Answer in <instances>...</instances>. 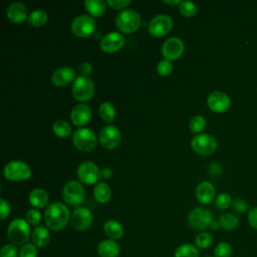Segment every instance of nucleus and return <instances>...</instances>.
Masks as SVG:
<instances>
[{
	"mask_svg": "<svg viewBox=\"0 0 257 257\" xmlns=\"http://www.w3.org/2000/svg\"><path fill=\"white\" fill-rule=\"evenodd\" d=\"M30 167L22 161H11L3 168V176L5 179L13 182L27 181L31 177Z\"/></svg>",
	"mask_w": 257,
	"mask_h": 257,
	"instance_id": "5",
	"label": "nucleus"
},
{
	"mask_svg": "<svg viewBox=\"0 0 257 257\" xmlns=\"http://www.w3.org/2000/svg\"><path fill=\"white\" fill-rule=\"evenodd\" d=\"M93 198L100 204L107 203L111 198V189L106 183H98L93 188Z\"/></svg>",
	"mask_w": 257,
	"mask_h": 257,
	"instance_id": "26",
	"label": "nucleus"
},
{
	"mask_svg": "<svg viewBox=\"0 0 257 257\" xmlns=\"http://www.w3.org/2000/svg\"><path fill=\"white\" fill-rule=\"evenodd\" d=\"M8 239L13 245H25L30 237V225L22 218H16L10 222L7 228Z\"/></svg>",
	"mask_w": 257,
	"mask_h": 257,
	"instance_id": "2",
	"label": "nucleus"
},
{
	"mask_svg": "<svg viewBox=\"0 0 257 257\" xmlns=\"http://www.w3.org/2000/svg\"><path fill=\"white\" fill-rule=\"evenodd\" d=\"M179 11L184 17L191 18L197 14V7L196 4L191 1H182L179 5Z\"/></svg>",
	"mask_w": 257,
	"mask_h": 257,
	"instance_id": "35",
	"label": "nucleus"
},
{
	"mask_svg": "<svg viewBox=\"0 0 257 257\" xmlns=\"http://www.w3.org/2000/svg\"><path fill=\"white\" fill-rule=\"evenodd\" d=\"M112 176V171L109 167H104L102 170H100V177L103 179H109Z\"/></svg>",
	"mask_w": 257,
	"mask_h": 257,
	"instance_id": "48",
	"label": "nucleus"
},
{
	"mask_svg": "<svg viewBox=\"0 0 257 257\" xmlns=\"http://www.w3.org/2000/svg\"><path fill=\"white\" fill-rule=\"evenodd\" d=\"M19 257H37V249L34 244H25L19 251Z\"/></svg>",
	"mask_w": 257,
	"mask_h": 257,
	"instance_id": "40",
	"label": "nucleus"
},
{
	"mask_svg": "<svg viewBox=\"0 0 257 257\" xmlns=\"http://www.w3.org/2000/svg\"><path fill=\"white\" fill-rule=\"evenodd\" d=\"M188 221L193 229L202 231L210 227L211 223L213 222V215L206 208L196 207L190 212Z\"/></svg>",
	"mask_w": 257,
	"mask_h": 257,
	"instance_id": "11",
	"label": "nucleus"
},
{
	"mask_svg": "<svg viewBox=\"0 0 257 257\" xmlns=\"http://www.w3.org/2000/svg\"><path fill=\"white\" fill-rule=\"evenodd\" d=\"M174 257H199V251L196 245L185 243L175 250Z\"/></svg>",
	"mask_w": 257,
	"mask_h": 257,
	"instance_id": "32",
	"label": "nucleus"
},
{
	"mask_svg": "<svg viewBox=\"0 0 257 257\" xmlns=\"http://www.w3.org/2000/svg\"><path fill=\"white\" fill-rule=\"evenodd\" d=\"M70 28H71V32L75 36L87 37L94 32L96 28V24L93 17L86 14H82V15L76 16L72 20Z\"/></svg>",
	"mask_w": 257,
	"mask_h": 257,
	"instance_id": "9",
	"label": "nucleus"
},
{
	"mask_svg": "<svg viewBox=\"0 0 257 257\" xmlns=\"http://www.w3.org/2000/svg\"><path fill=\"white\" fill-rule=\"evenodd\" d=\"M141 16L133 9L121 10L115 17V25L117 29L126 34L136 32L141 26Z\"/></svg>",
	"mask_w": 257,
	"mask_h": 257,
	"instance_id": "3",
	"label": "nucleus"
},
{
	"mask_svg": "<svg viewBox=\"0 0 257 257\" xmlns=\"http://www.w3.org/2000/svg\"><path fill=\"white\" fill-rule=\"evenodd\" d=\"M206 125H207L206 118L203 115L197 114V115H194L190 119L189 130H190V132L192 134L199 135V134H201L206 128Z\"/></svg>",
	"mask_w": 257,
	"mask_h": 257,
	"instance_id": "33",
	"label": "nucleus"
},
{
	"mask_svg": "<svg viewBox=\"0 0 257 257\" xmlns=\"http://www.w3.org/2000/svg\"><path fill=\"white\" fill-rule=\"evenodd\" d=\"M191 148L198 155L210 156L216 152L218 143L212 135L199 134L191 140Z\"/></svg>",
	"mask_w": 257,
	"mask_h": 257,
	"instance_id": "7",
	"label": "nucleus"
},
{
	"mask_svg": "<svg viewBox=\"0 0 257 257\" xmlns=\"http://www.w3.org/2000/svg\"><path fill=\"white\" fill-rule=\"evenodd\" d=\"M6 16L7 18L15 24H20L28 18V11L27 7L22 2H13L11 3L6 9Z\"/></svg>",
	"mask_w": 257,
	"mask_h": 257,
	"instance_id": "20",
	"label": "nucleus"
},
{
	"mask_svg": "<svg viewBox=\"0 0 257 257\" xmlns=\"http://www.w3.org/2000/svg\"><path fill=\"white\" fill-rule=\"evenodd\" d=\"M28 23L31 25V26H34V27H42L44 26L47 21H48V15L47 13L42 10V9H35L33 10L28 18Z\"/></svg>",
	"mask_w": 257,
	"mask_h": 257,
	"instance_id": "28",
	"label": "nucleus"
},
{
	"mask_svg": "<svg viewBox=\"0 0 257 257\" xmlns=\"http://www.w3.org/2000/svg\"><path fill=\"white\" fill-rule=\"evenodd\" d=\"M91 109L85 103L75 104L70 111V120L76 126H84L91 119Z\"/></svg>",
	"mask_w": 257,
	"mask_h": 257,
	"instance_id": "18",
	"label": "nucleus"
},
{
	"mask_svg": "<svg viewBox=\"0 0 257 257\" xmlns=\"http://www.w3.org/2000/svg\"><path fill=\"white\" fill-rule=\"evenodd\" d=\"M182 1H180V0H174V1H167V0H165L164 1V3L165 4H167V5H180V3H181Z\"/></svg>",
	"mask_w": 257,
	"mask_h": 257,
	"instance_id": "49",
	"label": "nucleus"
},
{
	"mask_svg": "<svg viewBox=\"0 0 257 257\" xmlns=\"http://www.w3.org/2000/svg\"><path fill=\"white\" fill-rule=\"evenodd\" d=\"M173 63L170 60L167 59H162L158 62L157 64V72L161 76H168L172 73L173 71Z\"/></svg>",
	"mask_w": 257,
	"mask_h": 257,
	"instance_id": "36",
	"label": "nucleus"
},
{
	"mask_svg": "<svg viewBox=\"0 0 257 257\" xmlns=\"http://www.w3.org/2000/svg\"><path fill=\"white\" fill-rule=\"evenodd\" d=\"M32 241L35 246L45 247L50 241V233L45 226H37L32 232Z\"/></svg>",
	"mask_w": 257,
	"mask_h": 257,
	"instance_id": "25",
	"label": "nucleus"
},
{
	"mask_svg": "<svg viewBox=\"0 0 257 257\" xmlns=\"http://www.w3.org/2000/svg\"><path fill=\"white\" fill-rule=\"evenodd\" d=\"M248 222L250 224V226L254 229L257 230V207L252 208L249 212H248V216H247Z\"/></svg>",
	"mask_w": 257,
	"mask_h": 257,
	"instance_id": "45",
	"label": "nucleus"
},
{
	"mask_svg": "<svg viewBox=\"0 0 257 257\" xmlns=\"http://www.w3.org/2000/svg\"><path fill=\"white\" fill-rule=\"evenodd\" d=\"M70 218L69 209L60 202H53L49 204L44 212L45 225L52 231L62 230L68 224Z\"/></svg>",
	"mask_w": 257,
	"mask_h": 257,
	"instance_id": "1",
	"label": "nucleus"
},
{
	"mask_svg": "<svg viewBox=\"0 0 257 257\" xmlns=\"http://www.w3.org/2000/svg\"><path fill=\"white\" fill-rule=\"evenodd\" d=\"M209 173L212 175V176H219L222 172V168L219 164H216V163H213L209 166Z\"/></svg>",
	"mask_w": 257,
	"mask_h": 257,
	"instance_id": "47",
	"label": "nucleus"
},
{
	"mask_svg": "<svg viewBox=\"0 0 257 257\" xmlns=\"http://www.w3.org/2000/svg\"><path fill=\"white\" fill-rule=\"evenodd\" d=\"M78 70L80 71L81 75L88 76L89 74H91V72L93 70V67H92V65L89 62L84 61V62L80 63V65L78 66Z\"/></svg>",
	"mask_w": 257,
	"mask_h": 257,
	"instance_id": "46",
	"label": "nucleus"
},
{
	"mask_svg": "<svg viewBox=\"0 0 257 257\" xmlns=\"http://www.w3.org/2000/svg\"><path fill=\"white\" fill-rule=\"evenodd\" d=\"M124 42L125 39L121 33L111 31L101 38L99 46L104 53H114L123 47Z\"/></svg>",
	"mask_w": 257,
	"mask_h": 257,
	"instance_id": "17",
	"label": "nucleus"
},
{
	"mask_svg": "<svg viewBox=\"0 0 257 257\" xmlns=\"http://www.w3.org/2000/svg\"><path fill=\"white\" fill-rule=\"evenodd\" d=\"M28 201L33 207L37 209H42L47 206L49 201V196L44 189L35 188L29 193Z\"/></svg>",
	"mask_w": 257,
	"mask_h": 257,
	"instance_id": "22",
	"label": "nucleus"
},
{
	"mask_svg": "<svg viewBox=\"0 0 257 257\" xmlns=\"http://www.w3.org/2000/svg\"><path fill=\"white\" fill-rule=\"evenodd\" d=\"M99 116L100 118L107 123H110L113 121L115 117V108L109 101H104L99 105L98 108Z\"/></svg>",
	"mask_w": 257,
	"mask_h": 257,
	"instance_id": "31",
	"label": "nucleus"
},
{
	"mask_svg": "<svg viewBox=\"0 0 257 257\" xmlns=\"http://www.w3.org/2000/svg\"><path fill=\"white\" fill-rule=\"evenodd\" d=\"M10 204L4 198L0 199V219L4 220L10 215Z\"/></svg>",
	"mask_w": 257,
	"mask_h": 257,
	"instance_id": "43",
	"label": "nucleus"
},
{
	"mask_svg": "<svg viewBox=\"0 0 257 257\" xmlns=\"http://www.w3.org/2000/svg\"><path fill=\"white\" fill-rule=\"evenodd\" d=\"M232 204L231 196L227 193H221L216 198V205L219 209L225 210Z\"/></svg>",
	"mask_w": 257,
	"mask_h": 257,
	"instance_id": "39",
	"label": "nucleus"
},
{
	"mask_svg": "<svg viewBox=\"0 0 257 257\" xmlns=\"http://www.w3.org/2000/svg\"><path fill=\"white\" fill-rule=\"evenodd\" d=\"M232 254V247L227 242H220L214 249L215 257H230Z\"/></svg>",
	"mask_w": 257,
	"mask_h": 257,
	"instance_id": "37",
	"label": "nucleus"
},
{
	"mask_svg": "<svg viewBox=\"0 0 257 257\" xmlns=\"http://www.w3.org/2000/svg\"><path fill=\"white\" fill-rule=\"evenodd\" d=\"M215 197V188L208 181L201 182L196 188V198L201 204H209Z\"/></svg>",
	"mask_w": 257,
	"mask_h": 257,
	"instance_id": "21",
	"label": "nucleus"
},
{
	"mask_svg": "<svg viewBox=\"0 0 257 257\" xmlns=\"http://www.w3.org/2000/svg\"><path fill=\"white\" fill-rule=\"evenodd\" d=\"M219 227H220L219 222H216V221H214V220H213V222L211 223V225H210V227H209V228H211L212 230H217Z\"/></svg>",
	"mask_w": 257,
	"mask_h": 257,
	"instance_id": "50",
	"label": "nucleus"
},
{
	"mask_svg": "<svg viewBox=\"0 0 257 257\" xmlns=\"http://www.w3.org/2000/svg\"><path fill=\"white\" fill-rule=\"evenodd\" d=\"M52 132L58 138H67L71 135V125L65 119H57L52 124Z\"/></svg>",
	"mask_w": 257,
	"mask_h": 257,
	"instance_id": "29",
	"label": "nucleus"
},
{
	"mask_svg": "<svg viewBox=\"0 0 257 257\" xmlns=\"http://www.w3.org/2000/svg\"><path fill=\"white\" fill-rule=\"evenodd\" d=\"M93 216L89 209L85 207H77L70 218L71 226L76 231H85L87 230L92 223Z\"/></svg>",
	"mask_w": 257,
	"mask_h": 257,
	"instance_id": "16",
	"label": "nucleus"
},
{
	"mask_svg": "<svg viewBox=\"0 0 257 257\" xmlns=\"http://www.w3.org/2000/svg\"><path fill=\"white\" fill-rule=\"evenodd\" d=\"M17 247L13 244H6L0 250V257H18Z\"/></svg>",
	"mask_w": 257,
	"mask_h": 257,
	"instance_id": "41",
	"label": "nucleus"
},
{
	"mask_svg": "<svg viewBox=\"0 0 257 257\" xmlns=\"http://www.w3.org/2000/svg\"><path fill=\"white\" fill-rule=\"evenodd\" d=\"M213 242V237L209 232L203 231L200 232L196 238H195V245L197 248H201V249H206L209 248L211 246Z\"/></svg>",
	"mask_w": 257,
	"mask_h": 257,
	"instance_id": "34",
	"label": "nucleus"
},
{
	"mask_svg": "<svg viewBox=\"0 0 257 257\" xmlns=\"http://www.w3.org/2000/svg\"><path fill=\"white\" fill-rule=\"evenodd\" d=\"M26 221L29 225L37 227L41 221V213L37 209H29L26 213Z\"/></svg>",
	"mask_w": 257,
	"mask_h": 257,
	"instance_id": "38",
	"label": "nucleus"
},
{
	"mask_svg": "<svg viewBox=\"0 0 257 257\" xmlns=\"http://www.w3.org/2000/svg\"><path fill=\"white\" fill-rule=\"evenodd\" d=\"M97 253L100 257H117L119 254V245L111 239L102 240L97 246Z\"/></svg>",
	"mask_w": 257,
	"mask_h": 257,
	"instance_id": "23",
	"label": "nucleus"
},
{
	"mask_svg": "<svg viewBox=\"0 0 257 257\" xmlns=\"http://www.w3.org/2000/svg\"><path fill=\"white\" fill-rule=\"evenodd\" d=\"M131 3H132L131 0H107L106 1V4L114 10H120V9L124 10V8L127 7Z\"/></svg>",
	"mask_w": 257,
	"mask_h": 257,
	"instance_id": "42",
	"label": "nucleus"
},
{
	"mask_svg": "<svg viewBox=\"0 0 257 257\" xmlns=\"http://www.w3.org/2000/svg\"><path fill=\"white\" fill-rule=\"evenodd\" d=\"M94 83L89 76L79 75L72 83L71 93L81 103L92 98L94 94Z\"/></svg>",
	"mask_w": 257,
	"mask_h": 257,
	"instance_id": "4",
	"label": "nucleus"
},
{
	"mask_svg": "<svg viewBox=\"0 0 257 257\" xmlns=\"http://www.w3.org/2000/svg\"><path fill=\"white\" fill-rule=\"evenodd\" d=\"M185 51V44L179 37H170L162 46V54L167 60L179 59Z\"/></svg>",
	"mask_w": 257,
	"mask_h": 257,
	"instance_id": "14",
	"label": "nucleus"
},
{
	"mask_svg": "<svg viewBox=\"0 0 257 257\" xmlns=\"http://www.w3.org/2000/svg\"><path fill=\"white\" fill-rule=\"evenodd\" d=\"M173 27V20L167 14H158L154 16L149 24L148 30L155 37H163L167 35Z\"/></svg>",
	"mask_w": 257,
	"mask_h": 257,
	"instance_id": "12",
	"label": "nucleus"
},
{
	"mask_svg": "<svg viewBox=\"0 0 257 257\" xmlns=\"http://www.w3.org/2000/svg\"><path fill=\"white\" fill-rule=\"evenodd\" d=\"M84 7L92 17H101L106 9V1L102 0H85Z\"/></svg>",
	"mask_w": 257,
	"mask_h": 257,
	"instance_id": "27",
	"label": "nucleus"
},
{
	"mask_svg": "<svg viewBox=\"0 0 257 257\" xmlns=\"http://www.w3.org/2000/svg\"><path fill=\"white\" fill-rule=\"evenodd\" d=\"M75 70L68 66L56 68L51 75V82L58 87H63L75 80Z\"/></svg>",
	"mask_w": 257,
	"mask_h": 257,
	"instance_id": "19",
	"label": "nucleus"
},
{
	"mask_svg": "<svg viewBox=\"0 0 257 257\" xmlns=\"http://www.w3.org/2000/svg\"><path fill=\"white\" fill-rule=\"evenodd\" d=\"M77 178L81 184L93 185L96 184L100 178V170L91 161H84L77 167Z\"/></svg>",
	"mask_w": 257,
	"mask_h": 257,
	"instance_id": "10",
	"label": "nucleus"
},
{
	"mask_svg": "<svg viewBox=\"0 0 257 257\" xmlns=\"http://www.w3.org/2000/svg\"><path fill=\"white\" fill-rule=\"evenodd\" d=\"M98 141L103 148L107 150H112L119 145L121 141V134L115 125L108 124L100 130L98 135Z\"/></svg>",
	"mask_w": 257,
	"mask_h": 257,
	"instance_id": "13",
	"label": "nucleus"
},
{
	"mask_svg": "<svg viewBox=\"0 0 257 257\" xmlns=\"http://www.w3.org/2000/svg\"><path fill=\"white\" fill-rule=\"evenodd\" d=\"M207 257H210V256H207Z\"/></svg>",
	"mask_w": 257,
	"mask_h": 257,
	"instance_id": "51",
	"label": "nucleus"
},
{
	"mask_svg": "<svg viewBox=\"0 0 257 257\" xmlns=\"http://www.w3.org/2000/svg\"><path fill=\"white\" fill-rule=\"evenodd\" d=\"M207 105L212 111L222 113L229 109L231 105V99L226 92L215 90L208 95Z\"/></svg>",
	"mask_w": 257,
	"mask_h": 257,
	"instance_id": "15",
	"label": "nucleus"
},
{
	"mask_svg": "<svg viewBox=\"0 0 257 257\" xmlns=\"http://www.w3.org/2000/svg\"><path fill=\"white\" fill-rule=\"evenodd\" d=\"M72 144L78 151L87 153L96 147L97 138L90 128L79 127L72 134Z\"/></svg>",
	"mask_w": 257,
	"mask_h": 257,
	"instance_id": "6",
	"label": "nucleus"
},
{
	"mask_svg": "<svg viewBox=\"0 0 257 257\" xmlns=\"http://www.w3.org/2000/svg\"><path fill=\"white\" fill-rule=\"evenodd\" d=\"M62 198L70 206H78L84 202L85 191L80 182L71 180L62 189Z\"/></svg>",
	"mask_w": 257,
	"mask_h": 257,
	"instance_id": "8",
	"label": "nucleus"
},
{
	"mask_svg": "<svg viewBox=\"0 0 257 257\" xmlns=\"http://www.w3.org/2000/svg\"><path fill=\"white\" fill-rule=\"evenodd\" d=\"M232 206L234 208L235 211H237L238 213H245L248 210V204L243 200V199H235L232 202Z\"/></svg>",
	"mask_w": 257,
	"mask_h": 257,
	"instance_id": "44",
	"label": "nucleus"
},
{
	"mask_svg": "<svg viewBox=\"0 0 257 257\" xmlns=\"http://www.w3.org/2000/svg\"><path fill=\"white\" fill-rule=\"evenodd\" d=\"M104 234L111 240L120 239L123 235V228L116 220H107L103 224Z\"/></svg>",
	"mask_w": 257,
	"mask_h": 257,
	"instance_id": "24",
	"label": "nucleus"
},
{
	"mask_svg": "<svg viewBox=\"0 0 257 257\" xmlns=\"http://www.w3.org/2000/svg\"><path fill=\"white\" fill-rule=\"evenodd\" d=\"M219 225L222 229L226 231H232L236 229L239 225V219L231 213H224L219 218Z\"/></svg>",
	"mask_w": 257,
	"mask_h": 257,
	"instance_id": "30",
	"label": "nucleus"
}]
</instances>
